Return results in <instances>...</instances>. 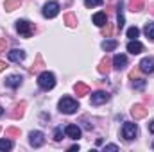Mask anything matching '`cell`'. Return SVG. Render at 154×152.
<instances>
[{
  "mask_svg": "<svg viewBox=\"0 0 154 152\" xmlns=\"http://www.w3.org/2000/svg\"><path fill=\"white\" fill-rule=\"evenodd\" d=\"M143 32H145V36H147V38L154 39V22H152V23H147V25H145Z\"/></svg>",
  "mask_w": 154,
  "mask_h": 152,
  "instance_id": "cell-25",
  "label": "cell"
},
{
  "mask_svg": "<svg viewBox=\"0 0 154 152\" xmlns=\"http://www.w3.org/2000/svg\"><path fill=\"white\" fill-rule=\"evenodd\" d=\"M149 11H151V13H152V14H154V2H152V4H151V5H149Z\"/></svg>",
  "mask_w": 154,
  "mask_h": 152,
  "instance_id": "cell-37",
  "label": "cell"
},
{
  "mask_svg": "<svg viewBox=\"0 0 154 152\" xmlns=\"http://www.w3.org/2000/svg\"><path fill=\"white\" fill-rule=\"evenodd\" d=\"M111 66H113V63H111V59L106 56V57L99 63V72H100V74H109V72H111Z\"/></svg>",
  "mask_w": 154,
  "mask_h": 152,
  "instance_id": "cell-14",
  "label": "cell"
},
{
  "mask_svg": "<svg viewBox=\"0 0 154 152\" xmlns=\"http://www.w3.org/2000/svg\"><path fill=\"white\" fill-rule=\"evenodd\" d=\"M7 68V65H5V61H0V72H4Z\"/></svg>",
  "mask_w": 154,
  "mask_h": 152,
  "instance_id": "cell-35",
  "label": "cell"
},
{
  "mask_svg": "<svg viewBox=\"0 0 154 152\" xmlns=\"http://www.w3.org/2000/svg\"><path fill=\"white\" fill-rule=\"evenodd\" d=\"M93 23L99 25V27L106 25V23H108V16H106V13H95V14H93Z\"/></svg>",
  "mask_w": 154,
  "mask_h": 152,
  "instance_id": "cell-17",
  "label": "cell"
},
{
  "mask_svg": "<svg viewBox=\"0 0 154 152\" xmlns=\"http://www.w3.org/2000/svg\"><path fill=\"white\" fill-rule=\"evenodd\" d=\"M16 31L23 36V38H31L34 34V25L27 20H18L16 22Z\"/></svg>",
  "mask_w": 154,
  "mask_h": 152,
  "instance_id": "cell-3",
  "label": "cell"
},
{
  "mask_svg": "<svg viewBox=\"0 0 154 152\" xmlns=\"http://www.w3.org/2000/svg\"><path fill=\"white\" fill-rule=\"evenodd\" d=\"M149 113V109L143 106V104H134L133 108H131V114H133V118L134 120H140V118H145Z\"/></svg>",
  "mask_w": 154,
  "mask_h": 152,
  "instance_id": "cell-6",
  "label": "cell"
},
{
  "mask_svg": "<svg viewBox=\"0 0 154 152\" xmlns=\"http://www.w3.org/2000/svg\"><path fill=\"white\" fill-rule=\"evenodd\" d=\"M116 45H118V43H116L115 39H106V41L102 43V48H104L106 52H111V50L116 48Z\"/></svg>",
  "mask_w": 154,
  "mask_h": 152,
  "instance_id": "cell-23",
  "label": "cell"
},
{
  "mask_svg": "<svg viewBox=\"0 0 154 152\" xmlns=\"http://www.w3.org/2000/svg\"><path fill=\"white\" fill-rule=\"evenodd\" d=\"M7 57H9V61H13V63H22V61L25 59V52L14 48V50H11V52L7 54Z\"/></svg>",
  "mask_w": 154,
  "mask_h": 152,
  "instance_id": "cell-10",
  "label": "cell"
},
{
  "mask_svg": "<svg viewBox=\"0 0 154 152\" xmlns=\"http://www.w3.org/2000/svg\"><path fill=\"white\" fill-rule=\"evenodd\" d=\"M149 131H151V132H154V120L149 123Z\"/></svg>",
  "mask_w": 154,
  "mask_h": 152,
  "instance_id": "cell-36",
  "label": "cell"
},
{
  "mask_svg": "<svg viewBox=\"0 0 154 152\" xmlns=\"http://www.w3.org/2000/svg\"><path fill=\"white\" fill-rule=\"evenodd\" d=\"M116 25H118V31H122L124 29V22H125V18H124V11H122V2H120V5H118V13H116Z\"/></svg>",
  "mask_w": 154,
  "mask_h": 152,
  "instance_id": "cell-21",
  "label": "cell"
},
{
  "mask_svg": "<svg viewBox=\"0 0 154 152\" xmlns=\"http://www.w3.org/2000/svg\"><path fill=\"white\" fill-rule=\"evenodd\" d=\"M84 4H86V7H95V5H100L102 0H84Z\"/></svg>",
  "mask_w": 154,
  "mask_h": 152,
  "instance_id": "cell-31",
  "label": "cell"
},
{
  "mask_svg": "<svg viewBox=\"0 0 154 152\" xmlns=\"http://www.w3.org/2000/svg\"><path fill=\"white\" fill-rule=\"evenodd\" d=\"M133 86H134V88H136V90H142V88H143V86H145V81H143V79H140V81H138V82H134V84H133Z\"/></svg>",
  "mask_w": 154,
  "mask_h": 152,
  "instance_id": "cell-33",
  "label": "cell"
},
{
  "mask_svg": "<svg viewBox=\"0 0 154 152\" xmlns=\"http://www.w3.org/2000/svg\"><path fill=\"white\" fill-rule=\"evenodd\" d=\"M0 114H4V109H2V108H0Z\"/></svg>",
  "mask_w": 154,
  "mask_h": 152,
  "instance_id": "cell-38",
  "label": "cell"
},
{
  "mask_svg": "<svg viewBox=\"0 0 154 152\" xmlns=\"http://www.w3.org/2000/svg\"><path fill=\"white\" fill-rule=\"evenodd\" d=\"M143 50V45L140 43V41H136V39H133V41H129L127 43V52H131L133 56H136V54H140Z\"/></svg>",
  "mask_w": 154,
  "mask_h": 152,
  "instance_id": "cell-13",
  "label": "cell"
},
{
  "mask_svg": "<svg viewBox=\"0 0 154 152\" xmlns=\"http://www.w3.org/2000/svg\"><path fill=\"white\" fill-rule=\"evenodd\" d=\"M127 66V57L124 56V54H116L115 59H113V68L116 70H124Z\"/></svg>",
  "mask_w": 154,
  "mask_h": 152,
  "instance_id": "cell-12",
  "label": "cell"
},
{
  "mask_svg": "<svg viewBox=\"0 0 154 152\" xmlns=\"http://www.w3.org/2000/svg\"><path fill=\"white\" fill-rule=\"evenodd\" d=\"M25 102L22 100V102H18L14 108H13V111H11V118H14V120H18V118H22L23 116V113H25Z\"/></svg>",
  "mask_w": 154,
  "mask_h": 152,
  "instance_id": "cell-11",
  "label": "cell"
},
{
  "mask_svg": "<svg viewBox=\"0 0 154 152\" xmlns=\"http://www.w3.org/2000/svg\"><path fill=\"white\" fill-rule=\"evenodd\" d=\"M108 100H109V95L106 91H97V93L91 95V104L93 106H100V104H104Z\"/></svg>",
  "mask_w": 154,
  "mask_h": 152,
  "instance_id": "cell-9",
  "label": "cell"
},
{
  "mask_svg": "<svg viewBox=\"0 0 154 152\" xmlns=\"http://www.w3.org/2000/svg\"><path fill=\"white\" fill-rule=\"evenodd\" d=\"M152 149H154V143H152Z\"/></svg>",
  "mask_w": 154,
  "mask_h": 152,
  "instance_id": "cell-39",
  "label": "cell"
},
{
  "mask_svg": "<svg viewBox=\"0 0 154 152\" xmlns=\"http://www.w3.org/2000/svg\"><path fill=\"white\" fill-rule=\"evenodd\" d=\"M65 132H66V136H68V138H74V140H77V138L81 136V129H79L77 125H74V123H70V125H66V129H65Z\"/></svg>",
  "mask_w": 154,
  "mask_h": 152,
  "instance_id": "cell-16",
  "label": "cell"
},
{
  "mask_svg": "<svg viewBox=\"0 0 154 152\" xmlns=\"http://www.w3.org/2000/svg\"><path fill=\"white\" fill-rule=\"evenodd\" d=\"M38 84H39L41 90L48 91V90H52L56 86V77H54V74H50V72H43L38 77Z\"/></svg>",
  "mask_w": 154,
  "mask_h": 152,
  "instance_id": "cell-2",
  "label": "cell"
},
{
  "mask_svg": "<svg viewBox=\"0 0 154 152\" xmlns=\"http://www.w3.org/2000/svg\"><path fill=\"white\" fill-rule=\"evenodd\" d=\"M136 134H138V127H136V123H133V122H125L124 127H122V136H124L125 140H133V138H136Z\"/></svg>",
  "mask_w": 154,
  "mask_h": 152,
  "instance_id": "cell-4",
  "label": "cell"
},
{
  "mask_svg": "<svg viewBox=\"0 0 154 152\" xmlns=\"http://www.w3.org/2000/svg\"><path fill=\"white\" fill-rule=\"evenodd\" d=\"M59 13V4L57 2H47L43 5V16L45 18H56Z\"/></svg>",
  "mask_w": 154,
  "mask_h": 152,
  "instance_id": "cell-5",
  "label": "cell"
},
{
  "mask_svg": "<svg viewBox=\"0 0 154 152\" xmlns=\"http://www.w3.org/2000/svg\"><path fill=\"white\" fill-rule=\"evenodd\" d=\"M0 131H2V127H0Z\"/></svg>",
  "mask_w": 154,
  "mask_h": 152,
  "instance_id": "cell-40",
  "label": "cell"
},
{
  "mask_svg": "<svg viewBox=\"0 0 154 152\" xmlns=\"http://www.w3.org/2000/svg\"><path fill=\"white\" fill-rule=\"evenodd\" d=\"M22 84V77L20 75H9L5 79V86H9V88H18Z\"/></svg>",
  "mask_w": 154,
  "mask_h": 152,
  "instance_id": "cell-18",
  "label": "cell"
},
{
  "mask_svg": "<svg viewBox=\"0 0 154 152\" xmlns=\"http://www.w3.org/2000/svg\"><path fill=\"white\" fill-rule=\"evenodd\" d=\"M20 5H22V0H5V2H4V9H5V11L20 9Z\"/></svg>",
  "mask_w": 154,
  "mask_h": 152,
  "instance_id": "cell-20",
  "label": "cell"
},
{
  "mask_svg": "<svg viewBox=\"0 0 154 152\" xmlns=\"http://www.w3.org/2000/svg\"><path fill=\"white\" fill-rule=\"evenodd\" d=\"M111 32H113V27H111V23H106V25H102V36H111Z\"/></svg>",
  "mask_w": 154,
  "mask_h": 152,
  "instance_id": "cell-28",
  "label": "cell"
},
{
  "mask_svg": "<svg viewBox=\"0 0 154 152\" xmlns=\"http://www.w3.org/2000/svg\"><path fill=\"white\" fill-rule=\"evenodd\" d=\"M5 48H7V39L0 38V52H5Z\"/></svg>",
  "mask_w": 154,
  "mask_h": 152,
  "instance_id": "cell-32",
  "label": "cell"
},
{
  "mask_svg": "<svg viewBox=\"0 0 154 152\" xmlns=\"http://www.w3.org/2000/svg\"><path fill=\"white\" fill-rule=\"evenodd\" d=\"M63 22L66 23V27H70V29H74V27H77V18L74 13H66L65 14V18H63Z\"/></svg>",
  "mask_w": 154,
  "mask_h": 152,
  "instance_id": "cell-19",
  "label": "cell"
},
{
  "mask_svg": "<svg viewBox=\"0 0 154 152\" xmlns=\"http://www.w3.org/2000/svg\"><path fill=\"white\" fill-rule=\"evenodd\" d=\"M129 9L134 11H142L143 9V0H129Z\"/></svg>",
  "mask_w": 154,
  "mask_h": 152,
  "instance_id": "cell-22",
  "label": "cell"
},
{
  "mask_svg": "<svg viewBox=\"0 0 154 152\" xmlns=\"http://www.w3.org/2000/svg\"><path fill=\"white\" fill-rule=\"evenodd\" d=\"M106 150H111V152H116V150H118V147H116V145H106Z\"/></svg>",
  "mask_w": 154,
  "mask_h": 152,
  "instance_id": "cell-34",
  "label": "cell"
},
{
  "mask_svg": "<svg viewBox=\"0 0 154 152\" xmlns=\"http://www.w3.org/2000/svg\"><path fill=\"white\" fill-rule=\"evenodd\" d=\"M74 91L77 93V97H86L90 93V86L84 84V82H77L75 86H74Z\"/></svg>",
  "mask_w": 154,
  "mask_h": 152,
  "instance_id": "cell-15",
  "label": "cell"
},
{
  "mask_svg": "<svg viewBox=\"0 0 154 152\" xmlns=\"http://www.w3.org/2000/svg\"><path fill=\"white\" fill-rule=\"evenodd\" d=\"M29 138H31V145L32 147H41L43 143H45V136H43V132L41 131H32L31 134H29Z\"/></svg>",
  "mask_w": 154,
  "mask_h": 152,
  "instance_id": "cell-7",
  "label": "cell"
},
{
  "mask_svg": "<svg viewBox=\"0 0 154 152\" xmlns=\"http://www.w3.org/2000/svg\"><path fill=\"white\" fill-rule=\"evenodd\" d=\"M41 66H43V59H41V56L38 54V56H36V63H34V65L29 68V72H31V74H36Z\"/></svg>",
  "mask_w": 154,
  "mask_h": 152,
  "instance_id": "cell-24",
  "label": "cell"
},
{
  "mask_svg": "<svg viewBox=\"0 0 154 152\" xmlns=\"http://www.w3.org/2000/svg\"><path fill=\"white\" fill-rule=\"evenodd\" d=\"M5 134H7V136H20V129H16V127H7V129H5Z\"/></svg>",
  "mask_w": 154,
  "mask_h": 152,
  "instance_id": "cell-29",
  "label": "cell"
},
{
  "mask_svg": "<svg viewBox=\"0 0 154 152\" xmlns=\"http://www.w3.org/2000/svg\"><path fill=\"white\" fill-rule=\"evenodd\" d=\"M140 72L143 74H152L154 72V59L152 57H143L140 61Z\"/></svg>",
  "mask_w": 154,
  "mask_h": 152,
  "instance_id": "cell-8",
  "label": "cell"
},
{
  "mask_svg": "<svg viewBox=\"0 0 154 152\" xmlns=\"http://www.w3.org/2000/svg\"><path fill=\"white\" fill-rule=\"evenodd\" d=\"M138 36H140V29H138V27H131V29H127V38L136 39Z\"/></svg>",
  "mask_w": 154,
  "mask_h": 152,
  "instance_id": "cell-26",
  "label": "cell"
},
{
  "mask_svg": "<svg viewBox=\"0 0 154 152\" xmlns=\"http://www.w3.org/2000/svg\"><path fill=\"white\" fill-rule=\"evenodd\" d=\"M13 149V143L9 140H0V150H11Z\"/></svg>",
  "mask_w": 154,
  "mask_h": 152,
  "instance_id": "cell-27",
  "label": "cell"
},
{
  "mask_svg": "<svg viewBox=\"0 0 154 152\" xmlns=\"http://www.w3.org/2000/svg\"><path fill=\"white\" fill-rule=\"evenodd\" d=\"M54 140H56V141H61V140H63V129H61V127H57V129L54 131Z\"/></svg>",
  "mask_w": 154,
  "mask_h": 152,
  "instance_id": "cell-30",
  "label": "cell"
},
{
  "mask_svg": "<svg viewBox=\"0 0 154 152\" xmlns=\"http://www.w3.org/2000/svg\"><path fill=\"white\" fill-rule=\"evenodd\" d=\"M77 109H79V104H77L74 99H70V97H63L61 100H59V111L65 114H72L75 113Z\"/></svg>",
  "mask_w": 154,
  "mask_h": 152,
  "instance_id": "cell-1",
  "label": "cell"
}]
</instances>
